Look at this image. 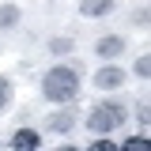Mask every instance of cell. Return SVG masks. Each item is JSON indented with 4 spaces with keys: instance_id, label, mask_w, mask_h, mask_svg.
Masks as SVG:
<instances>
[{
    "instance_id": "1",
    "label": "cell",
    "mask_w": 151,
    "mask_h": 151,
    "mask_svg": "<svg viewBox=\"0 0 151 151\" xmlns=\"http://www.w3.org/2000/svg\"><path fill=\"white\" fill-rule=\"evenodd\" d=\"M42 94L49 102H72L76 94H79V68H72V64L49 68L45 79H42Z\"/></svg>"
},
{
    "instance_id": "2",
    "label": "cell",
    "mask_w": 151,
    "mask_h": 151,
    "mask_svg": "<svg viewBox=\"0 0 151 151\" xmlns=\"http://www.w3.org/2000/svg\"><path fill=\"white\" fill-rule=\"evenodd\" d=\"M125 117H129L125 102H102V106H94V110H91L87 129H91L94 136H110V132H117L121 125H125Z\"/></svg>"
},
{
    "instance_id": "3",
    "label": "cell",
    "mask_w": 151,
    "mask_h": 151,
    "mask_svg": "<svg viewBox=\"0 0 151 151\" xmlns=\"http://www.w3.org/2000/svg\"><path fill=\"white\" fill-rule=\"evenodd\" d=\"M125 79H129L125 68H117V64H102V68L94 72V87H98V91H117Z\"/></svg>"
},
{
    "instance_id": "4",
    "label": "cell",
    "mask_w": 151,
    "mask_h": 151,
    "mask_svg": "<svg viewBox=\"0 0 151 151\" xmlns=\"http://www.w3.org/2000/svg\"><path fill=\"white\" fill-rule=\"evenodd\" d=\"M94 53L102 57V60L121 57V53H125V38H121V34H102L98 42H94Z\"/></svg>"
},
{
    "instance_id": "5",
    "label": "cell",
    "mask_w": 151,
    "mask_h": 151,
    "mask_svg": "<svg viewBox=\"0 0 151 151\" xmlns=\"http://www.w3.org/2000/svg\"><path fill=\"white\" fill-rule=\"evenodd\" d=\"M38 147H42V136L34 129H19L12 136V151H38Z\"/></svg>"
},
{
    "instance_id": "6",
    "label": "cell",
    "mask_w": 151,
    "mask_h": 151,
    "mask_svg": "<svg viewBox=\"0 0 151 151\" xmlns=\"http://www.w3.org/2000/svg\"><path fill=\"white\" fill-rule=\"evenodd\" d=\"M110 12H113V0H83V4H79V15H87V19L110 15Z\"/></svg>"
},
{
    "instance_id": "7",
    "label": "cell",
    "mask_w": 151,
    "mask_h": 151,
    "mask_svg": "<svg viewBox=\"0 0 151 151\" xmlns=\"http://www.w3.org/2000/svg\"><path fill=\"white\" fill-rule=\"evenodd\" d=\"M45 129L49 132H72L76 129V113H53V117H45Z\"/></svg>"
},
{
    "instance_id": "8",
    "label": "cell",
    "mask_w": 151,
    "mask_h": 151,
    "mask_svg": "<svg viewBox=\"0 0 151 151\" xmlns=\"http://www.w3.org/2000/svg\"><path fill=\"white\" fill-rule=\"evenodd\" d=\"M19 12L15 4H0V30H12V27H19Z\"/></svg>"
},
{
    "instance_id": "9",
    "label": "cell",
    "mask_w": 151,
    "mask_h": 151,
    "mask_svg": "<svg viewBox=\"0 0 151 151\" xmlns=\"http://www.w3.org/2000/svg\"><path fill=\"white\" fill-rule=\"evenodd\" d=\"M72 49H76V42H72V38H64V34L49 42V53H53V57H68Z\"/></svg>"
},
{
    "instance_id": "10",
    "label": "cell",
    "mask_w": 151,
    "mask_h": 151,
    "mask_svg": "<svg viewBox=\"0 0 151 151\" xmlns=\"http://www.w3.org/2000/svg\"><path fill=\"white\" fill-rule=\"evenodd\" d=\"M117 151H151V140H147V136H129Z\"/></svg>"
},
{
    "instance_id": "11",
    "label": "cell",
    "mask_w": 151,
    "mask_h": 151,
    "mask_svg": "<svg viewBox=\"0 0 151 151\" xmlns=\"http://www.w3.org/2000/svg\"><path fill=\"white\" fill-rule=\"evenodd\" d=\"M132 72H136V79H147V76H151V57L147 53L136 57V68H132Z\"/></svg>"
},
{
    "instance_id": "12",
    "label": "cell",
    "mask_w": 151,
    "mask_h": 151,
    "mask_svg": "<svg viewBox=\"0 0 151 151\" xmlns=\"http://www.w3.org/2000/svg\"><path fill=\"white\" fill-rule=\"evenodd\" d=\"M87 151H117V144H113L110 136H98V140H94V144H91Z\"/></svg>"
},
{
    "instance_id": "13",
    "label": "cell",
    "mask_w": 151,
    "mask_h": 151,
    "mask_svg": "<svg viewBox=\"0 0 151 151\" xmlns=\"http://www.w3.org/2000/svg\"><path fill=\"white\" fill-rule=\"evenodd\" d=\"M8 98H12V83L0 76V113H4V106H8Z\"/></svg>"
},
{
    "instance_id": "14",
    "label": "cell",
    "mask_w": 151,
    "mask_h": 151,
    "mask_svg": "<svg viewBox=\"0 0 151 151\" xmlns=\"http://www.w3.org/2000/svg\"><path fill=\"white\" fill-rule=\"evenodd\" d=\"M147 15H151L147 8H140V12H136V15H132V23H136V27H147Z\"/></svg>"
},
{
    "instance_id": "15",
    "label": "cell",
    "mask_w": 151,
    "mask_h": 151,
    "mask_svg": "<svg viewBox=\"0 0 151 151\" xmlns=\"http://www.w3.org/2000/svg\"><path fill=\"white\" fill-rule=\"evenodd\" d=\"M136 113H140V121H144V125L151 121V110H147V102H140V106H136Z\"/></svg>"
},
{
    "instance_id": "16",
    "label": "cell",
    "mask_w": 151,
    "mask_h": 151,
    "mask_svg": "<svg viewBox=\"0 0 151 151\" xmlns=\"http://www.w3.org/2000/svg\"><path fill=\"white\" fill-rule=\"evenodd\" d=\"M57 151H79V147H76V144H64V147H57Z\"/></svg>"
}]
</instances>
